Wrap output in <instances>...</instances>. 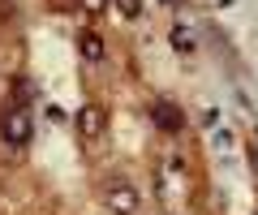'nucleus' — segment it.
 <instances>
[{"label":"nucleus","mask_w":258,"mask_h":215,"mask_svg":"<svg viewBox=\"0 0 258 215\" xmlns=\"http://www.w3.org/2000/svg\"><path fill=\"white\" fill-rule=\"evenodd\" d=\"M112 5H116V13H120V18H129V22L142 13V0H112Z\"/></svg>","instance_id":"nucleus-8"},{"label":"nucleus","mask_w":258,"mask_h":215,"mask_svg":"<svg viewBox=\"0 0 258 215\" xmlns=\"http://www.w3.org/2000/svg\"><path fill=\"white\" fill-rule=\"evenodd\" d=\"M74 125H78V133H82L86 142H95L103 129H108V108H103V103H82L78 116H74Z\"/></svg>","instance_id":"nucleus-3"},{"label":"nucleus","mask_w":258,"mask_h":215,"mask_svg":"<svg viewBox=\"0 0 258 215\" xmlns=\"http://www.w3.org/2000/svg\"><path fill=\"white\" fill-rule=\"evenodd\" d=\"M108 5H112V0H82V13H91V18H103V13H108Z\"/></svg>","instance_id":"nucleus-10"},{"label":"nucleus","mask_w":258,"mask_h":215,"mask_svg":"<svg viewBox=\"0 0 258 215\" xmlns=\"http://www.w3.org/2000/svg\"><path fill=\"white\" fill-rule=\"evenodd\" d=\"M103 202L112 206V215H138V206H142V194L129 181H120V177H112L108 185H103Z\"/></svg>","instance_id":"nucleus-1"},{"label":"nucleus","mask_w":258,"mask_h":215,"mask_svg":"<svg viewBox=\"0 0 258 215\" xmlns=\"http://www.w3.org/2000/svg\"><path fill=\"white\" fill-rule=\"evenodd\" d=\"M78 56L91 60V65H99V60L108 56V47H103V35H99V30H82V35H78Z\"/></svg>","instance_id":"nucleus-5"},{"label":"nucleus","mask_w":258,"mask_h":215,"mask_svg":"<svg viewBox=\"0 0 258 215\" xmlns=\"http://www.w3.org/2000/svg\"><path fill=\"white\" fill-rule=\"evenodd\" d=\"M0 133H5V142H9V147H26L30 133H35V121H30L26 108H18V103H13L9 112H5V121H0Z\"/></svg>","instance_id":"nucleus-2"},{"label":"nucleus","mask_w":258,"mask_h":215,"mask_svg":"<svg viewBox=\"0 0 258 215\" xmlns=\"http://www.w3.org/2000/svg\"><path fill=\"white\" fill-rule=\"evenodd\" d=\"M82 0H52V13H78Z\"/></svg>","instance_id":"nucleus-11"},{"label":"nucleus","mask_w":258,"mask_h":215,"mask_svg":"<svg viewBox=\"0 0 258 215\" xmlns=\"http://www.w3.org/2000/svg\"><path fill=\"white\" fill-rule=\"evenodd\" d=\"M151 121H155L164 133H181L185 129V112L176 108V103H168V99H159L155 108H151Z\"/></svg>","instance_id":"nucleus-4"},{"label":"nucleus","mask_w":258,"mask_h":215,"mask_svg":"<svg viewBox=\"0 0 258 215\" xmlns=\"http://www.w3.org/2000/svg\"><path fill=\"white\" fill-rule=\"evenodd\" d=\"M18 22V0H0V26Z\"/></svg>","instance_id":"nucleus-9"},{"label":"nucleus","mask_w":258,"mask_h":215,"mask_svg":"<svg viewBox=\"0 0 258 215\" xmlns=\"http://www.w3.org/2000/svg\"><path fill=\"white\" fill-rule=\"evenodd\" d=\"M172 47L181 52V56H189L194 47H198V43H194V30H185V26H172Z\"/></svg>","instance_id":"nucleus-7"},{"label":"nucleus","mask_w":258,"mask_h":215,"mask_svg":"<svg viewBox=\"0 0 258 215\" xmlns=\"http://www.w3.org/2000/svg\"><path fill=\"white\" fill-rule=\"evenodd\" d=\"M35 95H39V86L30 82L26 74H18V78H13V99H18V108H26V103L35 99Z\"/></svg>","instance_id":"nucleus-6"}]
</instances>
